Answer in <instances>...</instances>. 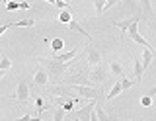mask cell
Returning <instances> with one entry per match:
<instances>
[{
    "label": "cell",
    "instance_id": "6da1fadb",
    "mask_svg": "<svg viewBox=\"0 0 156 121\" xmlns=\"http://www.w3.org/2000/svg\"><path fill=\"white\" fill-rule=\"evenodd\" d=\"M37 62H41L43 69L49 72V76H51V78L61 80L62 74H65V70L68 69V66H72L76 61H72V62H68V65H65V62H58V61H55V59H43V57H39Z\"/></svg>",
    "mask_w": 156,
    "mask_h": 121
},
{
    "label": "cell",
    "instance_id": "7a4b0ae2",
    "mask_svg": "<svg viewBox=\"0 0 156 121\" xmlns=\"http://www.w3.org/2000/svg\"><path fill=\"white\" fill-rule=\"evenodd\" d=\"M109 78V66H105V65H100V66H96L94 70L90 72V80L94 82H98V84H104V82Z\"/></svg>",
    "mask_w": 156,
    "mask_h": 121
},
{
    "label": "cell",
    "instance_id": "3957f363",
    "mask_svg": "<svg viewBox=\"0 0 156 121\" xmlns=\"http://www.w3.org/2000/svg\"><path fill=\"white\" fill-rule=\"evenodd\" d=\"M14 100H18V104H26V101L31 98V94H29V84L26 80H20L18 82V88H16V94L12 96Z\"/></svg>",
    "mask_w": 156,
    "mask_h": 121
},
{
    "label": "cell",
    "instance_id": "277c9868",
    "mask_svg": "<svg viewBox=\"0 0 156 121\" xmlns=\"http://www.w3.org/2000/svg\"><path fill=\"white\" fill-rule=\"evenodd\" d=\"M143 20V14H135V16H131V18H127V20H115V22H111V26L113 27H119L121 31H129V27L133 26V23H136V22H140Z\"/></svg>",
    "mask_w": 156,
    "mask_h": 121
},
{
    "label": "cell",
    "instance_id": "5b68a950",
    "mask_svg": "<svg viewBox=\"0 0 156 121\" xmlns=\"http://www.w3.org/2000/svg\"><path fill=\"white\" fill-rule=\"evenodd\" d=\"M70 88H74L78 94H80V98H86V100H90V101L100 98V90L92 88V86H70Z\"/></svg>",
    "mask_w": 156,
    "mask_h": 121
},
{
    "label": "cell",
    "instance_id": "8992f818",
    "mask_svg": "<svg viewBox=\"0 0 156 121\" xmlns=\"http://www.w3.org/2000/svg\"><path fill=\"white\" fill-rule=\"evenodd\" d=\"M86 59H88V65H92L96 69V66L101 65V53L96 49V47H88L86 49Z\"/></svg>",
    "mask_w": 156,
    "mask_h": 121
},
{
    "label": "cell",
    "instance_id": "52a82bcc",
    "mask_svg": "<svg viewBox=\"0 0 156 121\" xmlns=\"http://www.w3.org/2000/svg\"><path fill=\"white\" fill-rule=\"evenodd\" d=\"M33 84L37 86H43V88H49V72L43 69V66H39L35 76H33Z\"/></svg>",
    "mask_w": 156,
    "mask_h": 121
},
{
    "label": "cell",
    "instance_id": "ba28073f",
    "mask_svg": "<svg viewBox=\"0 0 156 121\" xmlns=\"http://www.w3.org/2000/svg\"><path fill=\"white\" fill-rule=\"evenodd\" d=\"M33 23H35V20L33 18H26V20H18V22H14V23H4L2 27H0V33H4L8 30V27H31Z\"/></svg>",
    "mask_w": 156,
    "mask_h": 121
},
{
    "label": "cell",
    "instance_id": "9c48e42d",
    "mask_svg": "<svg viewBox=\"0 0 156 121\" xmlns=\"http://www.w3.org/2000/svg\"><path fill=\"white\" fill-rule=\"evenodd\" d=\"M76 55H78V47H72L70 51L62 53V55H55L53 59L58 61V62H65V65H68V62H72V61L76 59Z\"/></svg>",
    "mask_w": 156,
    "mask_h": 121
},
{
    "label": "cell",
    "instance_id": "30bf717a",
    "mask_svg": "<svg viewBox=\"0 0 156 121\" xmlns=\"http://www.w3.org/2000/svg\"><path fill=\"white\" fill-rule=\"evenodd\" d=\"M140 10H143V20H146V22H152L154 20L152 4H150L148 0H143V2H140Z\"/></svg>",
    "mask_w": 156,
    "mask_h": 121
},
{
    "label": "cell",
    "instance_id": "8fae6325",
    "mask_svg": "<svg viewBox=\"0 0 156 121\" xmlns=\"http://www.w3.org/2000/svg\"><path fill=\"white\" fill-rule=\"evenodd\" d=\"M133 72H135V82L139 84V82H143V74H144V66L143 62H140V59H133Z\"/></svg>",
    "mask_w": 156,
    "mask_h": 121
},
{
    "label": "cell",
    "instance_id": "7c38bea8",
    "mask_svg": "<svg viewBox=\"0 0 156 121\" xmlns=\"http://www.w3.org/2000/svg\"><path fill=\"white\" fill-rule=\"evenodd\" d=\"M115 0H94V8H96V16H100L101 12L105 10V8H111L115 6Z\"/></svg>",
    "mask_w": 156,
    "mask_h": 121
},
{
    "label": "cell",
    "instance_id": "4fadbf2b",
    "mask_svg": "<svg viewBox=\"0 0 156 121\" xmlns=\"http://www.w3.org/2000/svg\"><path fill=\"white\" fill-rule=\"evenodd\" d=\"M109 72H111L113 76H117V80L123 78V66H121V62L111 61V62H109Z\"/></svg>",
    "mask_w": 156,
    "mask_h": 121
},
{
    "label": "cell",
    "instance_id": "5bb4252c",
    "mask_svg": "<svg viewBox=\"0 0 156 121\" xmlns=\"http://www.w3.org/2000/svg\"><path fill=\"white\" fill-rule=\"evenodd\" d=\"M121 92H123V86H121V82L117 80L115 84L111 86V90H109V94H107V98H105V100H107V101H111L113 98H117V96H119Z\"/></svg>",
    "mask_w": 156,
    "mask_h": 121
},
{
    "label": "cell",
    "instance_id": "9a60e30c",
    "mask_svg": "<svg viewBox=\"0 0 156 121\" xmlns=\"http://www.w3.org/2000/svg\"><path fill=\"white\" fill-rule=\"evenodd\" d=\"M68 27H70L72 31H78V33H82V35H84L88 41H92V35H90V33H88V31H86V30H84V27H82V26H80L78 22H74V20H72V22H70V26H68Z\"/></svg>",
    "mask_w": 156,
    "mask_h": 121
},
{
    "label": "cell",
    "instance_id": "2e32d148",
    "mask_svg": "<svg viewBox=\"0 0 156 121\" xmlns=\"http://www.w3.org/2000/svg\"><path fill=\"white\" fill-rule=\"evenodd\" d=\"M154 59V51H150V49H144L143 51V66H144V70L150 66V62H152Z\"/></svg>",
    "mask_w": 156,
    "mask_h": 121
},
{
    "label": "cell",
    "instance_id": "e0dca14e",
    "mask_svg": "<svg viewBox=\"0 0 156 121\" xmlns=\"http://www.w3.org/2000/svg\"><path fill=\"white\" fill-rule=\"evenodd\" d=\"M10 66H12V61L8 59V55H2V59H0V72H2V76L8 72Z\"/></svg>",
    "mask_w": 156,
    "mask_h": 121
},
{
    "label": "cell",
    "instance_id": "ac0fdd59",
    "mask_svg": "<svg viewBox=\"0 0 156 121\" xmlns=\"http://www.w3.org/2000/svg\"><path fill=\"white\" fill-rule=\"evenodd\" d=\"M51 49L55 51V53H57V51H61V49H65V41H62L61 37H55V39L51 41Z\"/></svg>",
    "mask_w": 156,
    "mask_h": 121
},
{
    "label": "cell",
    "instance_id": "d6986e66",
    "mask_svg": "<svg viewBox=\"0 0 156 121\" xmlns=\"http://www.w3.org/2000/svg\"><path fill=\"white\" fill-rule=\"evenodd\" d=\"M65 113H66L65 108H57L53 111V121H65Z\"/></svg>",
    "mask_w": 156,
    "mask_h": 121
},
{
    "label": "cell",
    "instance_id": "ffe728a7",
    "mask_svg": "<svg viewBox=\"0 0 156 121\" xmlns=\"http://www.w3.org/2000/svg\"><path fill=\"white\" fill-rule=\"evenodd\" d=\"M58 22H62V23H68V26H70V22H72V16H70V12H68V10H62L61 14H58Z\"/></svg>",
    "mask_w": 156,
    "mask_h": 121
},
{
    "label": "cell",
    "instance_id": "44dd1931",
    "mask_svg": "<svg viewBox=\"0 0 156 121\" xmlns=\"http://www.w3.org/2000/svg\"><path fill=\"white\" fill-rule=\"evenodd\" d=\"M119 82H121V86H123V90H129V88H133V86L136 84L135 80H129V78H125V76H123V78H119Z\"/></svg>",
    "mask_w": 156,
    "mask_h": 121
},
{
    "label": "cell",
    "instance_id": "7402d4cb",
    "mask_svg": "<svg viewBox=\"0 0 156 121\" xmlns=\"http://www.w3.org/2000/svg\"><path fill=\"white\" fill-rule=\"evenodd\" d=\"M140 104H143L144 108H150V105H152V98H150V96H143V98H140Z\"/></svg>",
    "mask_w": 156,
    "mask_h": 121
},
{
    "label": "cell",
    "instance_id": "603a6c76",
    "mask_svg": "<svg viewBox=\"0 0 156 121\" xmlns=\"http://www.w3.org/2000/svg\"><path fill=\"white\" fill-rule=\"evenodd\" d=\"M16 121H41V117H39V115H37V117H31L29 113H26L23 117H20V119H16Z\"/></svg>",
    "mask_w": 156,
    "mask_h": 121
},
{
    "label": "cell",
    "instance_id": "cb8c5ba5",
    "mask_svg": "<svg viewBox=\"0 0 156 121\" xmlns=\"http://www.w3.org/2000/svg\"><path fill=\"white\" fill-rule=\"evenodd\" d=\"M18 8H22V4H18V2H8L6 4V10H18Z\"/></svg>",
    "mask_w": 156,
    "mask_h": 121
},
{
    "label": "cell",
    "instance_id": "d4e9b609",
    "mask_svg": "<svg viewBox=\"0 0 156 121\" xmlns=\"http://www.w3.org/2000/svg\"><path fill=\"white\" fill-rule=\"evenodd\" d=\"M107 113H109V121H119V117H117L113 111H107Z\"/></svg>",
    "mask_w": 156,
    "mask_h": 121
},
{
    "label": "cell",
    "instance_id": "484cf974",
    "mask_svg": "<svg viewBox=\"0 0 156 121\" xmlns=\"http://www.w3.org/2000/svg\"><path fill=\"white\" fill-rule=\"evenodd\" d=\"M146 96H150V98H154V96H156V86H152V88L148 90V94H146Z\"/></svg>",
    "mask_w": 156,
    "mask_h": 121
},
{
    "label": "cell",
    "instance_id": "4316f807",
    "mask_svg": "<svg viewBox=\"0 0 156 121\" xmlns=\"http://www.w3.org/2000/svg\"><path fill=\"white\" fill-rule=\"evenodd\" d=\"M72 119H74V121H82V119H78V117H76V115H72Z\"/></svg>",
    "mask_w": 156,
    "mask_h": 121
},
{
    "label": "cell",
    "instance_id": "83f0119b",
    "mask_svg": "<svg viewBox=\"0 0 156 121\" xmlns=\"http://www.w3.org/2000/svg\"><path fill=\"white\" fill-rule=\"evenodd\" d=\"M129 121H135V119H129Z\"/></svg>",
    "mask_w": 156,
    "mask_h": 121
}]
</instances>
